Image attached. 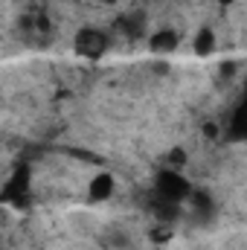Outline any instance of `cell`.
<instances>
[{
  "mask_svg": "<svg viewBox=\"0 0 247 250\" xmlns=\"http://www.w3.org/2000/svg\"><path fill=\"white\" fill-rule=\"evenodd\" d=\"M123 192V181H120V172H111V169H93V175L87 178V187H84V198L93 204V207H108L120 198Z\"/></svg>",
  "mask_w": 247,
  "mask_h": 250,
  "instance_id": "cell-1",
  "label": "cell"
},
{
  "mask_svg": "<svg viewBox=\"0 0 247 250\" xmlns=\"http://www.w3.org/2000/svg\"><path fill=\"white\" fill-rule=\"evenodd\" d=\"M239 3H245V0H215V9L230 12V9H233V6H239Z\"/></svg>",
  "mask_w": 247,
  "mask_h": 250,
  "instance_id": "cell-2",
  "label": "cell"
}]
</instances>
